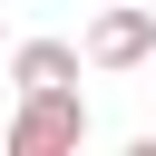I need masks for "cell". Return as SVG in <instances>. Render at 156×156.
Instances as JSON below:
<instances>
[{
	"mask_svg": "<svg viewBox=\"0 0 156 156\" xmlns=\"http://www.w3.org/2000/svg\"><path fill=\"white\" fill-rule=\"evenodd\" d=\"M156 58V10H98V29H88V68H146Z\"/></svg>",
	"mask_w": 156,
	"mask_h": 156,
	"instance_id": "2",
	"label": "cell"
},
{
	"mask_svg": "<svg viewBox=\"0 0 156 156\" xmlns=\"http://www.w3.org/2000/svg\"><path fill=\"white\" fill-rule=\"evenodd\" d=\"M10 78H20V88H68V78H78V49H68V39H20V49H10Z\"/></svg>",
	"mask_w": 156,
	"mask_h": 156,
	"instance_id": "3",
	"label": "cell"
},
{
	"mask_svg": "<svg viewBox=\"0 0 156 156\" xmlns=\"http://www.w3.org/2000/svg\"><path fill=\"white\" fill-rule=\"evenodd\" d=\"M78 136H88V98H78V78H68V88H20L10 156H68Z\"/></svg>",
	"mask_w": 156,
	"mask_h": 156,
	"instance_id": "1",
	"label": "cell"
}]
</instances>
